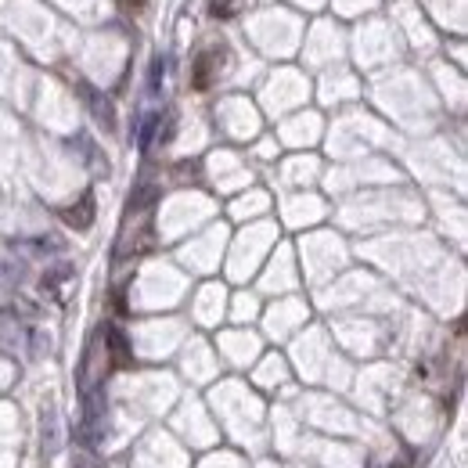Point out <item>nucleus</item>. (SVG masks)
<instances>
[{"instance_id":"obj_2","label":"nucleus","mask_w":468,"mask_h":468,"mask_svg":"<svg viewBox=\"0 0 468 468\" xmlns=\"http://www.w3.org/2000/svg\"><path fill=\"white\" fill-rule=\"evenodd\" d=\"M220 62H224V51H206V54H199V62H195V86L199 90H206L209 83H213V76L220 72Z\"/></svg>"},{"instance_id":"obj_1","label":"nucleus","mask_w":468,"mask_h":468,"mask_svg":"<svg viewBox=\"0 0 468 468\" xmlns=\"http://www.w3.org/2000/svg\"><path fill=\"white\" fill-rule=\"evenodd\" d=\"M102 415H105V397L90 393L86 397V415H83V439H86V447L102 443Z\"/></svg>"},{"instance_id":"obj_5","label":"nucleus","mask_w":468,"mask_h":468,"mask_svg":"<svg viewBox=\"0 0 468 468\" xmlns=\"http://www.w3.org/2000/svg\"><path fill=\"white\" fill-rule=\"evenodd\" d=\"M155 127H159V116H148V119L141 123V130H137V144H141V148H148V144H152Z\"/></svg>"},{"instance_id":"obj_6","label":"nucleus","mask_w":468,"mask_h":468,"mask_svg":"<svg viewBox=\"0 0 468 468\" xmlns=\"http://www.w3.org/2000/svg\"><path fill=\"white\" fill-rule=\"evenodd\" d=\"M159 79H162V58L152 62V90H159Z\"/></svg>"},{"instance_id":"obj_4","label":"nucleus","mask_w":468,"mask_h":468,"mask_svg":"<svg viewBox=\"0 0 468 468\" xmlns=\"http://www.w3.org/2000/svg\"><path fill=\"white\" fill-rule=\"evenodd\" d=\"M109 349H112V364H116V367H127V364L134 360V353H130V346H127V335H123L119 328H109Z\"/></svg>"},{"instance_id":"obj_3","label":"nucleus","mask_w":468,"mask_h":468,"mask_svg":"<svg viewBox=\"0 0 468 468\" xmlns=\"http://www.w3.org/2000/svg\"><path fill=\"white\" fill-rule=\"evenodd\" d=\"M65 224H69V227H79V231H86V227L94 224V195H90V192L79 199V206H69V209H65Z\"/></svg>"},{"instance_id":"obj_7","label":"nucleus","mask_w":468,"mask_h":468,"mask_svg":"<svg viewBox=\"0 0 468 468\" xmlns=\"http://www.w3.org/2000/svg\"><path fill=\"white\" fill-rule=\"evenodd\" d=\"M119 4H123V12H130V15H137V12L144 8V0H119Z\"/></svg>"}]
</instances>
